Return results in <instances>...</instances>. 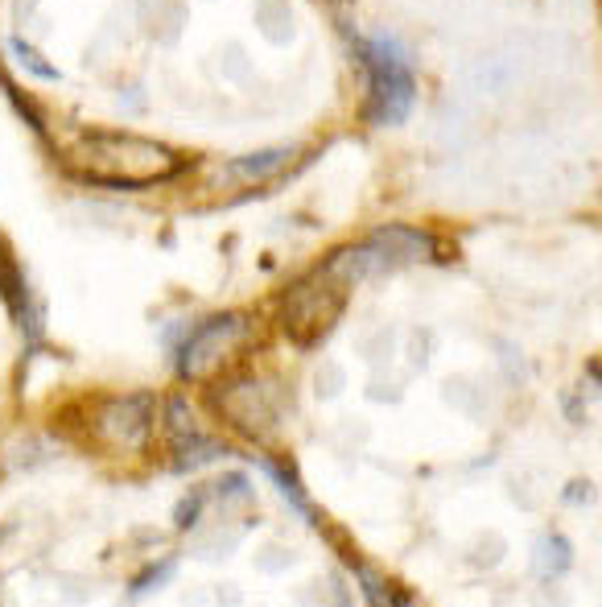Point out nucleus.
Here are the masks:
<instances>
[{"label":"nucleus","mask_w":602,"mask_h":607,"mask_svg":"<svg viewBox=\"0 0 602 607\" xmlns=\"http://www.w3.org/2000/svg\"><path fill=\"white\" fill-rule=\"evenodd\" d=\"M70 170L96 186H112V190H140V186L166 183L178 157L166 145L137 137V133H120V128H87L75 133L67 145Z\"/></svg>","instance_id":"obj_1"},{"label":"nucleus","mask_w":602,"mask_h":607,"mask_svg":"<svg viewBox=\"0 0 602 607\" xmlns=\"http://www.w3.org/2000/svg\"><path fill=\"white\" fill-rule=\"evenodd\" d=\"M347 290L351 285L338 282L323 261L285 285L277 294V326L285 331V340H294L297 347L323 343L347 306Z\"/></svg>","instance_id":"obj_2"},{"label":"nucleus","mask_w":602,"mask_h":607,"mask_svg":"<svg viewBox=\"0 0 602 607\" xmlns=\"http://www.w3.org/2000/svg\"><path fill=\"white\" fill-rule=\"evenodd\" d=\"M434 256V236H425L417 227H376L367 241L343 244L338 253H330L323 261L330 273H335L343 285H355L364 277H376V273H388V268L401 265H417V261H430Z\"/></svg>","instance_id":"obj_3"},{"label":"nucleus","mask_w":602,"mask_h":607,"mask_svg":"<svg viewBox=\"0 0 602 607\" xmlns=\"http://www.w3.org/2000/svg\"><path fill=\"white\" fill-rule=\"evenodd\" d=\"M359 58L367 71V120L379 128L401 125L413 112L417 84H413V67H408L405 50L388 38H367L359 42Z\"/></svg>","instance_id":"obj_4"},{"label":"nucleus","mask_w":602,"mask_h":607,"mask_svg":"<svg viewBox=\"0 0 602 607\" xmlns=\"http://www.w3.org/2000/svg\"><path fill=\"white\" fill-rule=\"evenodd\" d=\"M210 410L219 413V422L231 425L239 438L248 442H268L280 430V401L277 381H260V376H236L210 389Z\"/></svg>","instance_id":"obj_5"},{"label":"nucleus","mask_w":602,"mask_h":607,"mask_svg":"<svg viewBox=\"0 0 602 607\" xmlns=\"http://www.w3.org/2000/svg\"><path fill=\"white\" fill-rule=\"evenodd\" d=\"M253 343V319L244 311H224L210 314L186 335V343L178 347V372L186 381L207 376L215 368H224L227 360H236L244 347Z\"/></svg>","instance_id":"obj_6"},{"label":"nucleus","mask_w":602,"mask_h":607,"mask_svg":"<svg viewBox=\"0 0 602 607\" xmlns=\"http://www.w3.org/2000/svg\"><path fill=\"white\" fill-rule=\"evenodd\" d=\"M154 396L149 393H120L103 396L91 405V438L112 454H137L154 434Z\"/></svg>","instance_id":"obj_7"},{"label":"nucleus","mask_w":602,"mask_h":607,"mask_svg":"<svg viewBox=\"0 0 602 607\" xmlns=\"http://www.w3.org/2000/svg\"><path fill=\"white\" fill-rule=\"evenodd\" d=\"M297 149L294 145H280V149H256V154H244V157H227L219 166H210L207 170V190L215 198H239V195H253V190H265L273 186L277 178L297 166Z\"/></svg>","instance_id":"obj_8"},{"label":"nucleus","mask_w":602,"mask_h":607,"mask_svg":"<svg viewBox=\"0 0 602 607\" xmlns=\"http://www.w3.org/2000/svg\"><path fill=\"white\" fill-rule=\"evenodd\" d=\"M574 562V550L561 533H541L536 537V575L541 579H557Z\"/></svg>","instance_id":"obj_9"},{"label":"nucleus","mask_w":602,"mask_h":607,"mask_svg":"<svg viewBox=\"0 0 602 607\" xmlns=\"http://www.w3.org/2000/svg\"><path fill=\"white\" fill-rule=\"evenodd\" d=\"M260 467H265L268 476H273V483H277L280 492H285V500H289V505H294V509L302 512L306 521H314V505L306 500V492H302V483H297L294 476H289V471H285V467L277 463V459H265Z\"/></svg>","instance_id":"obj_10"},{"label":"nucleus","mask_w":602,"mask_h":607,"mask_svg":"<svg viewBox=\"0 0 602 607\" xmlns=\"http://www.w3.org/2000/svg\"><path fill=\"white\" fill-rule=\"evenodd\" d=\"M169 575H174V562H157V566H149V570H140L137 579H132L128 595H145L149 587H157L161 579H169Z\"/></svg>","instance_id":"obj_11"},{"label":"nucleus","mask_w":602,"mask_h":607,"mask_svg":"<svg viewBox=\"0 0 602 607\" xmlns=\"http://www.w3.org/2000/svg\"><path fill=\"white\" fill-rule=\"evenodd\" d=\"M203 509H207V496H203V492L186 496L182 505H178V512H174V521H178V529H195V521L203 517Z\"/></svg>","instance_id":"obj_12"},{"label":"nucleus","mask_w":602,"mask_h":607,"mask_svg":"<svg viewBox=\"0 0 602 607\" xmlns=\"http://www.w3.org/2000/svg\"><path fill=\"white\" fill-rule=\"evenodd\" d=\"M590 376H594V381L602 384V364H594V368H590Z\"/></svg>","instance_id":"obj_13"},{"label":"nucleus","mask_w":602,"mask_h":607,"mask_svg":"<svg viewBox=\"0 0 602 607\" xmlns=\"http://www.w3.org/2000/svg\"><path fill=\"white\" fill-rule=\"evenodd\" d=\"M330 4H351V0H330Z\"/></svg>","instance_id":"obj_14"}]
</instances>
